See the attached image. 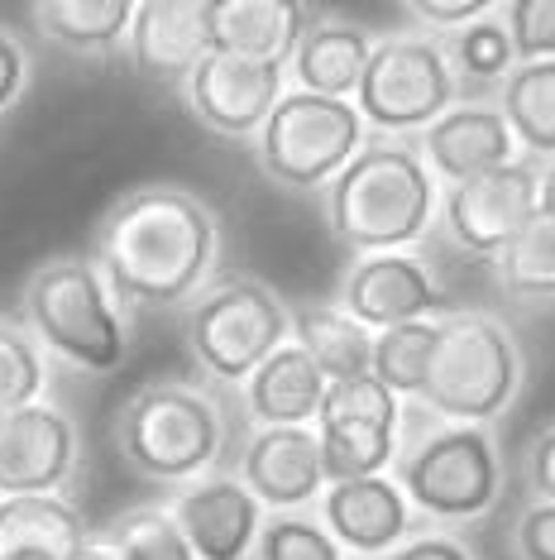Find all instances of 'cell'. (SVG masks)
<instances>
[{"label": "cell", "mask_w": 555, "mask_h": 560, "mask_svg": "<svg viewBox=\"0 0 555 560\" xmlns=\"http://www.w3.org/2000/svg\"><path fill=\"white\" fill-rule=\"evenodd\" d=\"M541 211V173L532 163H508L474 183L450 187L446 197V231L460 249L498 259L512 245V235Z\"/></svg>", "instance_id": "8fae6325"}, {"label": "cell", "mask_w": 555, "mask_h": 560, "mask_svg": "<svg viewBox=\"0 0 555 560\" xmlns=\"http://www.w3.org/2000/svg\"><path fill=\"white\" fill-rule=\"evenodd\" d=\"M293 316V346L321 369L326 384H345V378H364L374 360V336L355 316L340 307H297Z\"/></svg>", "instance_id": "cb8c5ba5"}, {"label": "cell", "mask_w": 555, "mask_h": 560, "mask_svg": "<svg viewBox=\"0 0 555 560\" xmlns=\"http://www.w3.org/2000/svg\"><path fill=\"white\" fill-rule=\"evenodd\" d=\"M287 336H293V316L259 278H221L216 288L201 292L187 316V346L221 384H245L273 350L287 346Z\"/></svg>", "instance_id": "8992f818"}, {"label": "cell", "mask_w": 555, "mask_h": 560, "mask_svg": "<svg viewBox=\"0 0 555 560\" xmlns=\"http://www.w3.org/2000/svg\"><path fill=\"white\" fill-rule=\"evenodd\" d=\"M383 560H474V556L464 551L460 541H450V537H416V541L393 546Z\"/></svg>", "instance_id": "74e56055"}, {"label": "cell", "mask_w": 555, "mask_h": 560, "mask_svg": "<svg viewBox=\"0 0 555 560\" xmlns=\"http://www.w3.org/2000/svg\"><path fill=\"white\" fill-rule=\"evenodd\" d=\"M374 44L369 34L355 24L340 20H311V30L302 34L297 54H293V72L302 82V92L311 96H331V101H350L359 92L364 62H369Z\"/></svg>", "instance_id": "603a6c76"}, {"label": "cell", "mask_w": 555, "mask_h": 560, "mask_svg": "<svg viewBox=\"0 0 555 560\" xmlns=\"http://www.w3.org/2000/svg\"><path fill=\"white\" fill-rule=\"evenodd\" d=\"M86 537L82 513L58 493L0 499V560H72Z\"/></svg>", "instance_id": "44dd1931"}, {"label": "cell", "mask_w": 555, "mask_h": 560, "mask_svg": "<svg viewBox=\"0 0 555 560\" xmlns=\"http://www.w3.org/2000/svg\"><path fill=\"white\" fill-rule=\"evenodd\" d=\"M20 92H24V48L15 44L10 30H0V110L15 106Z\"/></svg>", "instance_id": "8d00e7d4"}, {"label": "cell", "mask_w": 555, "mask_h": 560, "mask_svg": "<svg viewBox=\"0 0 555 560\" xmlns=\"http://www.w3.org/2000/svg\"><path fill=\"white\" fill-rule=\"evenodd\" d=\"M245 384H249L245 388L249 417H255L259 427H311L321 412V398H326L321 369L297 346L273 350Z\"/></svg>", "instance_id": "7402d4cb"}, {"label": "cell", "mask_w": 555, "mask_h": 560, "mask_svg": "<svg viewBox=\"0 0 555 560\" xmlns=\"http://www.w3.org/2000/svg\"><path fill=\"white\" fill-rule=\"evenodd\" d=\"M225 441L221 412L206 393L187 384H149L139 388L116 417V445L125 465L144 479L182 483L216 465Z\"/></svg>", "instance_id": "277c9868"}, {"label": "cell", "mask_w": 555, "mask_h": 560, "mask_svg": "<svg viewBox=\"0 0 555 560\" xmlns=\"http://www.w3.org/2000/svg\"><path fill=\"white\" fill-rule=\"evenodd\" d=\"M432 346H436V316L432 322H408V326L378 330L369 374L393 393V398H416L422 378H426V360H432Z\"/></svg>", "instance_id": "4316f807"}, {"label": "cell", "mask_w": 555, "mask_h": 560, "mask_svg": "<svg viewBox=\"0 0 555 560\" xmlns=\"http://www.w3.org/2000/svg\"><path fill=\"white\" fill-rule=\"evenodd\" d=\"M116 560H197L168 508H134L106 532Z\"/></svg>", "instance_id": "f1b7e54d"}, {"label": "cell", "mask_w": 555, "mask_h": 560, "mask_svg": "<svg viewBox=\"0 0 555 560\" xmlns=\"http://www.w3.org/2000/svg\"><path fill=\"white\" fill-rule=\"evenodd\" d=\"M359 120L378 125L388 135L426 130L450 110L456 82L450 62L432 39H383L364 62L359 78Z\"/></svg>", "instance_id": "9c48e42d"}, {"label": "cell", "mask_w": 555, "mask_h": 560, "mask_svg": "<svg viewBox=\"0 0 555 560\" xmlns=\"http://www.w3.org/2000/svg\"><path fill=\"white\" fill-rule=\"evenodd\" d=\"M503 30L517 62H555V0H512L503 5Z\"/></svg>", "instance_id": "d6a6232c"}, {"label": "cell", "mask_w": 555, "mask_h": 560, "mask_svg": "<svg viewBox=\"0 0 555 560\" xmlns=\"http://www.w3.org/2000/svg\"><path fill=\"white\" fill-rule=\"evenodd\" d=\"M345 316H355V322L378 336V330L388 326H408V322H432L440 312V288L436 278L426 273L422 259H412V254H369V259H359L355 269L345 278Z\"/></svg>", "instance_id": "5bb4252c"}, {"label": "cell", "mask_w": 555, "mask_h": 560, "mask_svg": "<svg viewBox=\"0 0 555 560\" xmlns=\"http://www.w3.org/2000/svg\"><path fill=\"white\" fill-rule=\"evenodd\" d=\"M503 288L532 302H555V221L551 215H532L522 231L512 235V245L498 254Z\"/></svg>", "instance_id": "83f0119b"}, {"label": "cell", "mask_w": 555, "mask_h": 560, "mask_svg": "<svg viewBox=\"0 0 555 560\" xmlns=\"http://www.w3.org/2000/svg\"><path fill=\"white\" fill-rule=\"evenodd\" d=\"M245 483L259 508H302L326 489L321 441L311 427H263L245 445Z\"/></svg>", "instance_id": "e0dca14e"}, {"label": "cell", "mask_w": 555, "mask_h": 560, "mask_svg": "<svg viewBox=\"0 0 555 560\" xmlns=\"http://www.w3.org/2000/svg\"><path fill=\"white\" fill-rule=\"evenodd\" d=\"M168 513L197 560H245L263 527V508L239 479H201L173 499Z\"/></svg>", "instance_id": "9a60e30c"}, {"label": "cell", "mask_w": 555, "mask_h": 560, "mask_svg": "<svg viewBox=\"0 0 555 560\" xmlns=\"http://www.w3.org/2000/svg\"><path fill=\"white\" fill-rule=\"evenodd\" d=\"M436 211V183L412 144H364L335 173L326 197L331 235L355 254H398L426 235Z\"/></svg>", "instance_id": "7a4b0ae2"}, {"label": "cell", "mask_w": 555, "mask_h": 560, "mask_svg": "<svg viewBox=\"0 0 555 560\" xmlns=\"http://www.w3.org/2000/svg\"><path fill=\"white\" fill-rule=\"evenodd\" d=\"M527 479H532L541 503H555V427L541 431L532 451H527Z\"/></svg>", "instance_id": "e575fe53"}, {"label": "cell", "mask_w": 555, "mask_h": 560, "mask_svg": "<svg viewBox=\"0 0 555 560\" xmlns=\"http://www.w3.org/2000/svg\"><path fill=\"white\" fill-rule=\"evenodd\" d=\"M72 560H116V551H110V541H106V537H86V541H82V551L72 556Z\"/></svg>", "instance_id": "f35d334b"}, {"label": "cell", "mask_w": 555, "mask_h": 560, "mask_svg": "<svg viewBox=\"0 0 555 560\" xmlns=\"http://www.w3.org/2000/svg\"><path fill=\"white\" fill-rule=\"evenodd\" d=\"M317 422H321L317 441H321L326 483L374 479L383 475L398 451L402 407L374 374H364V378H345V384H326Z\"/></svg>", "instance_id": "30bf717a"}, {"label": "cell", "mask_w": 555, "mask_h": 560, "mask_svg": "<svg viewBox=\"0 0 555 560\" xmlns=\"http://www.w3.org/2000/svg\"><path fill=\"white\" fill-rule=\"evenodd\" d=\"M321 513H326V532L335 537V546H350L359 556H388L408 537V499L383 475L326 483Z\"/></svg>", "instance_id": "d6986e66"}, {"label": "cell", "mask_w": 555, "mask_h": 560, "mask_svg": "<svg viewBox=\"0 0 555 560\" xmlns=\"http://www.w3.org/2000/svg\"><path fill=\"white\" fill-rule=\"evenodd\" d=\"M402 499L446 522L484 517L503 493V465L484 427H446L402 455Z\"/></svg>", "instance_id": "ba28073f"}, {"label": "cell", "mask_w": 555, "mask_h": 560, "mask_svg": "<svg viewBox=\"0 0 555 560\" xmlns=\"http://www.w3.org/2000/svg\"><path fill=\"white\" fill-rule=\"evenodd\" d=\"M503 120L517 144L555 154V62H517L503 82Z\"/></svg>", "instance_id": "484cf974"}, {"label": "cell", "mask_w": 555, "mask_h": 560, "mask_svg": "<svg viewBox=\"0 0 555 560\" xmlns=\"http://www.w3.org/2000/svg\"><path fill=\"white\" fill-rule=\"evenodd\" d=\"M364 149V120L350 101L311 96V92H287L278 96L273 116L259 130V163L273 183L283 187H321L335 183V173L345 168Z\"/></svg>", "instance_id": "52a82bcc"}, {"label": "cell", "mask_w": 555, "mask_h": 560, "mask_svg": "<svg viewBox=\"0 0 555 560\" xmlns=\"http://www.w3.org/2000/svg\"><path fill=\"white\" fill-rule=\"evenodd\" d=\"M206 54V0H144V5H134L130 58L144 78H192V68Z\"/></svg>", "instance_id": "ac0fdd59"}, {"label": "cell", "mask_w": 555, "mask_h": 560, "mask_svg": "<svg viewBox=\"0 0 555 560\" xmlns=\"http://www.w3.org/2000/svg\"><path fill=\"white\" fill-rule=\"evenodd\" d=\"M307 30L311 10L297 0H206L211 54L283 68V62H293Z\"/></svg>", "instance_id": "2e32d148"}, {"label": "cell", "mask_w": 555, "mask_h": 560, "mask_svg": "<svg viewBox=\"0 0 555 560\" xmlns=\"http://www.w3.org/2000/svg\"><path fill=\"white\" fill-rule=\"evenodd\" d=\"M450 54H456L460 72L470 82H508V72L517 68V54H512V39L508 30H503V20L494 15H479L474 24H464L456 34V44H450Z\"/></svg>", "instance_id": "4dcf8cb0"}, {"label": "cell", "mask_w": 555, "mask_h": 560, "mask_svg": "<svg viewBox=\"0 0 555 560\" xmlns=\"http://www.w3.org/2000/svg\"><path fill=\"white\" fill-rule=\"evenodd\" d=\"M278 96H283V68L245 62L231 54H206L187 78V101H192L197 120L231 139L259 135L263 120L273 116Z\"/></svg>", "instance_id": "4fadbf2b"}, {"label": "cell", "mask_w": 555, "mask_h": 560, "mask_svg": "<svg viewBox=\"0 0 555 560\" xmlns=\"http://www.w3.org/2000/svg\"><path fill=\"white\" fill-rule=\"evenodd\" d=\"M517 384H522V350L508 326L484 312L436 316V346L416 393L426 412L446 417L450 427H484L512 402Z\"/></svg>", "instance_id": "3957f363"}, {"label": "cell", "mask_w": 555, "mask_h": 560, "mask_svg": "<svg viewBox=\"0 0 555 560\" xmlns=\"http://www.w3.org/2000/svg\"><path fill=\"white\" fill-rule=\"evenodd\" d=\"M92 264L110 298L134 307H173L192 298L216 264V215L173 183L134 187L106 211Z\"/></svg>", "instance_id": "6da1fadb"}, {"label": "cell", "mask_w": 555, "mask_h": 560, "mask_svg": "<svg viewBox=\"0 0 555 560\" xmlns=\"http://www.w3.org/2000/svg\"><path fill=\"white\" fill-rule=\"evenodd\" d=\"M512 130L498 110L488 106H456L422 135V163L446 177L450 187L474 183V177L508 168L512 163Z\"/></svg>", "instance_id": "ffe728a7"}, {"label": "cell", "mask_w": 555, "mask_h": 560, "mask_svg": "<svg viewBox=\"0 0 555 560\" xmlns=\"http://www.w3.org/2000/svg\"><path fill=\"white\" fill-rule=\"evenodd\" d=\"M512 546L522 560H555V503L527 508L512 532Z\"/></svg>", "instance_id": "836d02e7"}, {"label": "cell", "mask_w": 555, "mask_h": 560, "mask_svg": "<svg viewBox=\"0 0 555 560\" xmlns=\"http://www.w3.org/2000/svg\"><path fill=\"white\" fill-rule=\"evenodd\" d=\"M24 316L48 350L106 374L125 360V322L92 259H54L24 288Z\"/></svg>", "instance_id": "5b68a950"}, {"label": "cell", "mask_w": 555, "mask_h": 560, "mask_svg": "<svg viewBox=\"0 0 555 560\" xmlns=\"http://www.w3.org/2000/svg\"><path fill=\"white\" fill-rule=\"evenodd\" d=\"M408 10L426 24H474L479 15H488L484 0H412Z\"/></svg>", "instance_id": "d590c367"}, {"label": "cell", "mask_w": 555, "mask_h": 560, "mask_svg": "<svg viewBox=\"0 0 555 560\" xmlns=\"http://www.w3.org/2000/svg\"><path fill=\"white\" fill-rule=\"evenodd\" d=\"M541 215H551L555 221V163L541 173Z\"/></svg>", "instance_id": "ab89813d"}, {"label": "cell", "mask_w": 555, "mask_h": 560, "mask_svg": "<svg viewBox=\"0 0 555 560\" xmlns=\"http://www.w3.org/2000/svg\"><path fill=\"white\" fill-rule=\"evenodd\" d=\"M29 15L54 44L72 54H101L130 34L134 5L130 0H39Z\"/></svg>", "instance_id": "d4e9b609"}, {"label": "cell", "mask_w": 555, "mask_h": 560, "mask_svg": "<svg viewBox=\"0 0 555 560\" xmlns=\"http://www.w3.org/2000/svg\"><path fill=\"white\" fill-rule=\"evenodd\" d=\"M78 431L48 402H29L0 417V499L54 493L72 475Z\"/></svg>", "instance_id": "7c38bea8"}, {"label": "cell", "mask_w": 555, "mask_h": 560, "mask_svg": "<svg viewBox=\"0 0 555 560\" xmlns=\"http://www.w3.org/2000/svg\"><path fill=\"white\" fill-rule=\"evenodd\" d=\"M259 560H340V546L326 527L307 517H273L259 527Z\"/></svg>", "instance_id": "1f68e13d"}, {"label": "cell", "mask_w": 555, "mask_h": 560, "mask_svg": "<svg viewBox=\"0 0 555 560\" xmlns=\"http://www.w3.org/2000/svg\"><path fill=\"white\" fill-rule=\"evenodd\" d=\"M44 378H48V369H44V354L34 346V336H24L20 326H0V417L39 402Z\"/></svg>", "instance_id": "f546056e"}]
</instances>
